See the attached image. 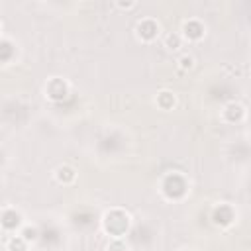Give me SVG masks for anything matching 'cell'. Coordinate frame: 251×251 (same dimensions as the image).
<instances>
[{
  "instance_id": "1",
  "label": "cell",
  "mask_w": 251,
  "mask_h": 251,
  "mask_svg": "<svg viewBox=\"0 0 251 251\" xmlns=\"http://www.w3.org/2000/svg\"><path fill=\"white\" fill-rule=\"evenodd\" d=\"M104 229L112 237H122L129 229V216L122 210H112L104 216Z\"/></svg>"
},
{
  "instance_id": "2",
  "label": "cell",
  "mask_w": 251,
  "mask_h": 251,
  "mask_svg": "<svg viewBox=\"0 0 251 251\" xmlns=\"http://www.w3.org/2000/svg\"><path fill=\"white\" fill-rule=\"evenodd\" d=\"M159 35V24L155 20H141L137 24V37L141 41H153Z\"/></svg>"
},
{
  "instance_id": "3",
  "label": "cell",
  "mask_w": 251,
  "mask_h": 251,
  "mask_svg": "<svg viewBox=\"0 0 251 251\" xmlns=\"http://www.w3.org/2000/svg\"><path fill=\"white\" fill-rule=\"evenodd\" d=\"M69 88H67V82L63 78H51L47 84H45V94L51 98V100H63L67 96Z\"/></svg>"
},
{
  "instance_id": "4",
  "label": "cell",
  "mask_w": 251,
  "mask_h": 251,
  "mask_svg": "<svg viewBox=\"0 0 251 251\" xmlns=\"http://www.w3.org/2000/svg\"><path fill=\"white\" fill-rule=\"evenodd\" d=\"M182 37L188 39V41H198V39H202V37H204V25H202L200 22H196V20L184 22V25H182Z\"/></svg>"
},
{
  "instance_id": "5",
  "label": "cell",
  "mask_w": 251,
  "mask_h": 251,
  "mask_svg": "<svg viewBox=\"0 0 251 251\" xmlns=\"http://www.w3.org/2000/svg\"><path fill=\"white\" fill-rule=\"evenodd\" d=\"M2 227L4 229H18L22 226V214L12 210V208H6L4 214H2Z\"/></svg>"
},
{
  "instance_id": "6",
  "label": "cell",
  "mask_w": 251,
  "mask_h": 251,
  "mask_svg": "<svg viewBox=\"0 0 251 251\" xmlns=\"http://www.w3.org/2000/svg\"><path fill=\"white\" fill-rule=\"evenodd\" d=\"M55 178H57V182H61V184H73L75 178H76V171H75L73 167H69V165H61V167L55 171Z\"/></svg>"
},
{
  "instance_id": "7",
  "label": "cell",
  "mask_w": 251,
  "mask_h": 251,
  "mask_svg": "<svg viewBox=\"0 0 251 251\" xmlns=\"http://www.w3.org/2000/svg\"><path fill=\"white\" fill-rule=\"evenodd\" d=\"M175 102H176V98H175V94L171 90H161L157 94V106L161 110H171L175 106Z\"/></svg>"
},
{
  "instance_id": "8",
  "label": "cell",
  "mask_w": 251,
  "mask_h": 251,
  "mask_svg": "<svg viewBox=\"0 0 251 251\" xmlns=\"http://www.w3.org/2000/svg\"><path fill=\"white\" fill-rule=\"evenodd\" d=\"M27 241L22 235H12L10 239H6V249L8 251H25Z\"/></svg>"
},
{
  "instance_id": "9",
  "label": "cell",
  "mask_w": 251,
  "mask_h": 251,
  "mask_svg": "<svg viewBox=\"0 0 251 251\" xmlns=\"http://www.w3.org/2000/svg\"><path fill=\"white\" fill-rule=\"evenodd\" d=\"M182 33H169L167 37H165V47L169 49V51H178L180 49V45H182Z\"/></svg>"
},
{
  "instance_id": "10",
  "label": "cell",
  "mask_w": 251,
  "mask_h": 251,
  "mask_svg": "<svg viewBox=\"0 0 251 251\" xmlns=\"http://www.w3.org/2000/svg\"><path fill=\"white\" fill-rule=\"evenodd\" d=\"M20 235H22L27 243H31V241H35V239H37L39 231H37V227H29V226H25V227L20 231Z\"/></svg>"
},
{
  "instance_id": "11",
  "label": "cell",
  "mask_w": 251,
  "mask_h": 251,
  "mask_svg": "<svg viewBox=\"0 0 251 251\" xmlns=\"http://www.w3.org/2000/svg\"><path fill=\"white\" fill-rule=\"evenodd\" d=\"M108 251H127V247L122 237H112V241L108 243Z\"/></svg>"
},
{
  "instance_id": "12",
  "label": "cell",
  "mask_w": 251,
  "mask_h": 251,
  "mask_svg": "<svg viewBox=\"0 0 251 251\" xmlns=\"http://www.w3.org/2000/svg\"><path fill=\"white\" fill-rule=\"evenodd\" d=\"M192 67H194V57L182 55V57L178 59V69H180V71H190Z\"/></svg>"
},
{
  "instance_id": "13",
  "label": "cell",
  "mask_w": 251,
  "mask_h": 251,
  "mask_svg": "<svg viewBox=\"0 0 251 251\" xmlns=\"http://www.w3.org/2000/svg\"><path fill=\"white\" fill-rule=\"evenodd\" d=\"M137 4L135 2H127V4H124V2H118V8H124V10H129V8H135Z\"/></svg>"
},
{
  "instance_id": "14",
  "label": "cell",
  "mask_w": 251,
  "mask_h": 251,
  "mask_svg": "<svg viewBox=\"0 0 251 251\" xmlns=\"http://www.w3.org/2000/svg\"><path fill=\"white\" fill-rule=\"evenodd\" d=\"M249 251H251V249H249Z\"/></svg>"
}]
</instances>
